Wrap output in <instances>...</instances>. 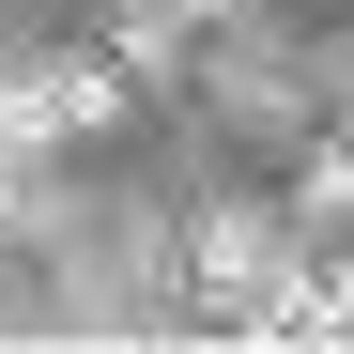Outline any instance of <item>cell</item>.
Returning a JSON list of instances; mask_svg holds the SVG:
<instances>
[{
    "label": "cell",
    "instance_id": "3",
    "mask_svg": "<svg viewBox=\"0 0 354 354\" xmlns=\"http://www.w3.org/2000/svg\"><path fill=\"white\" fill-rule=\"evenodd\" d=\"M185 31H201L185 0H124V16H108V46H124V77H185V62H169Z\"/></svg>",
    "mask_w": 354,
    "mask_h": 354
},
{
    "label": "cell",
    "instance_id": "5",
    "mask_svg": "<svg viewBox=\"0 0 354 354\" xmlns=\"http://www.w3.org/2000/svg\"><path fill=\"white\" fill-rule=\"evenodd\" d=\"M308 216H354V139H324V154H308Z\"/></svg>",
    "mask_w": 354,
    "mask_h": 354
},
{
    "label": "cell",
    "instance_id": "2",
    "mask_svg": "<svg viewBox=\"0 0 354 354\" xmlns=\"http://www.w3.org/2000/svg\"><path fill=\"white\" fill-rule=\"evenodd\" d=\"M292 262H277V231L262 216H216L201 231V308H231V324H262V292H277Z\"/></svg>",
    "mask_w": 354,
    "mask_h": 354
},
{
    "label": "cell",
    "instance_id": "4",
    "mask_svg": "<svg viewBox=\"0 0 354 354\" xmlns=\"http://www.w3.org/2000/svg\"><path fill=\"white\" fill-rule=\"evenodd\" d=\"M308 339H354V262H308Z\"/></svg>",
    "mask_w": 354,
    "mask_h": 354
},
{
    "label": "cell",
    "instance_id": "1",
    "mask_svg": "<svg viewBox=\"0 0 354 354\" xmlns=\"http://www.w3.org/2000/svg\"><path fill=\"white\" fill-rule=\"evenodd\" d=\"M124 46H77V62H31V124H46V154H62V139H108V124H124Z\"/></svg>",
    "mask_w": 354,
    "mask_h": 354
}]
</instances>
